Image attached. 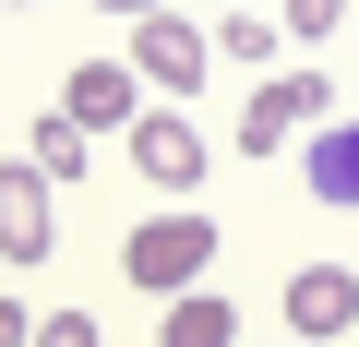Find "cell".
Instances as JSON below:
<instances>
[{
	"mask_svg": "<svg viewBox=\"0 0 359 347\" xmlns=\"http://www.w3.org/2000/svg\"><path fill=\"white\" fill-rule=\"evenodd\" d=\"M120 275L168 311V299H192L204 275H216V216H192V204H156L132 240H120Z\"/></svg>",
	"mask_w": 359,
	"mask_h": 347,
	"instance_id": "1",
	"label": "cell"
},
{
	"mask_svg": "<svg viewBox=\"0 0 359 347\" xmlns=\"http://www.w3.org/2000/svg\"><path fill=\"white\" fill-rule=\"evenodd\" d=\"M335 120V84L323 72H264V96L240 108V156H276V144H311Z\"/></svg>",
	"mask_w": 359,
	"mask_h": 347,
	"instance_id": "2",
	"label": "cell"
},
{
	"mask_svg": "<svg viewBox=\"0 0 359 347\" xmlns=\"http://www.w3.org/2000/svg\"><path fill=\"white\" fill-rule=\"evenodd\" d=\"M204 60H216V36H204L192 13H144V25H132V84H156V96H180V108H192Z\"/></svg>",
	"mask_w": 359,
	"mask_h": 347,
	"instance_id": "3",
	"label": "cell"
},
{
	"mask_svg": "<svg viewBox=\"0 0 359 347\" xmlns=\"http://www.w3.org/2000/svg\"><path fill=\"white\" fill-rule=\"evenodd\" d=\"M276 311H287V347H335V335H359V275L347 264H299L276 287Z\"/></svg>",
	"mask_w": 359,
	"mask_h": 347,
	"instance_id": "4",
	"label": "cell"
},
{
	"mask_svg": "<svg viewBox=\"0 0 359 347\" xmlns=\"http://www.w3.org/2000/svg\"><path fill=\"white\" fill-rule=\"evenodd\" d=\"M60 120L96 144V132H132L144 120V84H132V60H72V84H60Z\"/></svg>",
	"mask_w": 359,
	"mask_h": 347,
	"instance_id": "5",
	"label": "cell"
},
{
	"mask_svg": "<svg viewBox=\"0 0 359 347\" xmlns=\"http://www.w3.org/2000/svg\"><path fill=\"white\" fill-rule=\"evenodd\" d=\"M132 168H144L156 192L192 204V180H204V132H192V108H144V120H132Z\"/></svg>",
	"mask_w": 359,
	"mask_h": 347,
	"instance_id": "6",
	"label": "cell"
},
{
	"mask_svg": "<svg viewBox=\"0 0 359 347\" xmlns=\"http://www.w3.org/2000/svg\"><path fill=\"white\" fill-rule=\"evenodd\" d=\"M48 240H60L48 180H36L25 156H0V264H48Z\"/></svg>",
	"mask_w": 359,
	"mask_h": 347,
	"instance_id": "7",
	"label": "cell"
},
{
	"mask_svg": "<svg viewBox=\"0 0 359 347\" xmlns=\"http://www.w3.org/2000/svg\"><path fill=\"white\" fill-rule=\"evenodd\" d=\"M299 180H311V204H359V120H323L299 144Z\"/></svg>",
	"mask_w": 359,
	"mask_h": 347,
	"instance_id": "8",
	"label": "cell"
},
{
	"mask_svg": "<svg viewBox=\"0 0 359 347\" xmlns=\"http://www.w3.org/2000/svg\"><path fill=\"white\" fill-rule=\"evenodd\" d=\"M156 347H240V311H228L216 287H192V299L156 311Z\"/></svg>",
	"mask_w": 359,
	"mask_h": 347,
	"instance_id": "9",
	"label": "cell"
},
{
	"mask_svg": "<svg viewBox=\"0 0 359 347\" xmlns=\"http://www.w3.org/2000/svg\"><path fill=\"white\" fill-rule=\"evenodd\" d=\"M84 156H96V144H84V132H72L60 108H48V120H36V144H25V168H36L48 192H60V180H84Z\"/></svg>",
	"mask_w": 359,
	"mask_h": 347,
	"instance_id": "10",
	"label": "cell"
},
{
	"mask_svg": "<svg viewBox=\"0 0 359 347\" xmlns=\"http://www.w3.org/2000/svg\"><path fill=\"white\" fill-rule=\"evenodd\" d=\"M204 36H216L228 60H276V25H264V13H228V25H204Z\"/></svg>",
	"mask_w": 359,
	"mask_h": 347,
	"instance_id": "11",
	"label": "cell"
},
{
	"mask_svg": "<svg viewBox=\"0 0 359 347\" xmlns=\"http://www.w3.org/2000/svg\"><path fill=\"white\" fill-rule=\"evenodd\" d=\"M347 13H359V0H287V13H276V25H287V36H335Z\"/></svg>",
	"mask_w": 359,
	"mask_h": 347,
	"instance_id": "12",
	"label": "cell"
},
{
	"mask_svg": "<svg viewBox=\"0 0 359 347\" xmlns=\"http://www.w3.org/2000/svg\"><path fill=\"white\" fill-rule=\"evenodd\" d=\"M36 347H96V323H84V311H48V323H36Z\"/></svg>",
	"mask_w": 359,
	"mask_h": 347,
	"instance_id": "13",
	"label": "cell"
},
{
	"mask_svg": "<svg viewBox=\"0 0 359 347\" xmlns=\"http://www.w3.org/2000/svg\"><path fill=\"white\" fill-rule=\"evenodd\" d=\"M0 347H36V311L25 299H0Z\"/></svg>",
	"mask_w": 359,
	"mask_h": 347,
	"instance_id": "14",
	"label": "cell"
},
{
	"mask_svg": "<svg viewBox=\"0 0 359 347\" xmlns=\"http://www.w3.org/2000/svg\"><path fill=\"white\" fill-rule=\"evenodd\" d=\"M96 13H132V25H144V13H168V0H96Z\"/></svg>",
	"mask_w": 359,
	"mask_h": 347,
	"instance_id": "15",
	"label": "cell"
},
{
	"mask_svg": "<svg viewBox=\"0 0 359 347\" xmlns=\"http://www.w3.org/2000/svg\"><path fill=\"white\" fill-rule=\"evenodd\" d=\"M276 347H287V335H276Z\"/></svg>",
	"mask_w": 359,
	"mask_h": 347,
	"instance_id": "16",
	"label": "cell"
}]
</instances>
